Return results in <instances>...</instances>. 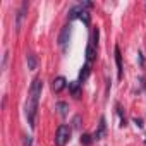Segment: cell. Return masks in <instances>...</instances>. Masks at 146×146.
<instances>
[{
    "label": "cell",
    "mask_w": 146,
    "mask_h": 146,
    "mask_svg": "<svg viewBox=\"0 0 146 146\" xmlns=\"http://www.w3.org/2000/svg\"><path fill=\"white\" fill-rule=\"evenodd\" d=\"M41 90H43V79L41 78H35L29 88V100L26 103V117H28V124L35 129V119H36V110H38V100L41 96Z\"/></svg>",
    "instance_id": "6da1fadb"
},
{
    "label": "cell",
    "mask_w": 146,
    "mask_h": 146,
    "mask_svg": "<svg viewBox=\"0 0 146 146\" xmlns=\"http://www.w3.org/2000/svg\"><path fill=\"white\" fill-rule=\"evenodd\" d=\"M70 132H72V129L69 125H65V124L58 125V129L55 132V144L57 146H65L70 141Z\"/></svg>",
    "instance_id": "7a4b0ae2"
},
{
    "label": "cell",
    "mask_w": 146,
    "mask_h": 146,
    "mask_svg": "<svg viewBox=\"0 0 146 146\" xmlns=\"http://www.w3.org/2000/svg\"><path fill=\"white\" fill-rule=\"evenodd\" d=\"M28 7H29V4H28V2H24V4L21 5V9L17 11V14H16V31H17V33H19V31H21V28H23V21H24V17H26Z\"/></svg>",
    "instance_id": "3957f363"
},
{
    "label": "cell",
    "mask_w": 146,
    "mask_h": 146,
    "mask_svg": "<svg viewBox=\"0 0 146 146\" xmlns=\"http://www.w3.org/2000/svg\"><path fill=\"white\" fill-rule=\"evenodd\" d=\"M105 134H107V120H105V117H102L100 119V124H98V129L95 131L93 137H95V141H100V139L105 137Z\"/></svg>",
    "instance_id": "277c9868"
},
{
    "label": "cell",
    "mask_w": 146,
    "mask_h": 146,
    "mask_svg": "<svg viewBox=\"0 0 146 146\" xmlns=\"http://www.w3.org/2000/svg\"><path fill=\"white\" fill-rule=\"evenodd\" d=\"M69 38H70V24H65V26L62 28V31H60V36H58V45L64 48V46L67 45Z\"/></svg>",
    "instance_id": "5b68a950"
},
{
    "label": "cell",
    "mask_w": 146,
    "mask_h": 146,
    "mask_svg": "<svg viewBox=\"0 0 146 146\" xmlns=\"http://www.w3.org/2000/svg\"><path fill=\"white\" fill-rule=\"evenodd\" d=\"M65 88H67V79H65L64 76H58V78L53 79V83H52V90H53L55 93H60V91L65 90Z\"/></svg>",
    "instance_id": "8992f818"
},
{
    "label": "cell",
    "mask_w": 146,
    "mask_h": 146,
    "mask_svg": "<svg viewBox=\"0 0 146 146\" xmlns=\"http://www.w3.org/2000/svg\"><path fill=\"white\" fill-rule=\"evenodd\" d=\"M115 64H117V78L122 79V76H124V67H122V55H120L119 45H115Z\"/></svg>",
    "instance_id": "52a82bcc"
},
{
    "label": "cell",
    "mask_w": 146,
    "mask_h": 146,
    "mask_svg": "<svg viewBox=\"0 0 146 146\" xmlns=\"http://www.w3.org/2000/svg\"><path fill=\"white\" fill-rule=\"evenodd\" d=\"M90 72H91V65L86 62L84 65H83V69H81V72H79V79H78V83L79 84H83L88 78H90Z\"/></svg>",
    "instance_id": "ba28073f"
},
{
    "label": "cell",
    "mask_w": 146,
    "mask_h": 146,
    "mask_svg": "<svg viewBox=\"0 0 146 146\" xmlns=\"http://www.w3.org/2000/svg\"><path fill=\"white\" fill-rule=\"evenodd\" d=\"M95 58H96V46L93 43H88V46H86V60H88V64H91Z\"/></svg>",
    "instance_id": "9c48e42d"
},
{
    "label": "cell",
    "mask_w": 146,
    "mask_h": 146,
    "mask_svg": "<svg viewBox=\"0 0 146 146\" xmlns=\"http://www.w3.org/2000/svg\"><path fill=\"white\" fill-rule=\"evenodd\" d=\"M26 62H28V69H29V70H35V69L38 67V58H36L35 53H28Z\"/></svg>",
    "instance_id": "30bf717a"
},
{
    "label": "cell",
    "mask_w": 146,
    "mask_h": 146,
    "mask_svg": "<svg viewBox=\"0 0 146 146\" xmlns=\"http://www.w3.org/2000/svg\"><path fill=\"white\" fill-rule=\"evenodd\" d=\"M69 90H70V93H72V96L74 98H79L81 96V84L76 81V83H69Z\"/></svg>",
    "instance_id": "8fae6325"
},
{
    "label": "cell",
    "mask_w": 146,
    "mask_h": 146,
    "mask_svg": "<svg viewBox=\"0 0 146 146\" xmlns=\"http://www.w3.org/2000/svg\"><path fill=\"white\" fill-rule=\"evenodd\" d=\"M55 108L60 112V115H64V117H65V115H67V110H69V105H67L65 102H58V103L55 105Z\"/></svg>",
    "instance_id": "7c38bea8"
},
{
    "label": "cell",
    "mask_w": 146,
    "mask_h": 146,
    "mask_svg": "<svg viewBox=\"0 0 146 146\" xmlns=\"http://www.w3.org/2000/svg\"><path fill=\"white\" fill-rule=\"evenodd\" d=\"M93 141H95V137H93L91 134H83V136H81V144H83V146H91Z\"/></svg>",
    "instance_id": "4fadbf2b"
},
{
    "label": "cell",
    "mask_w": 146,
    "mask_h": 146,
    "mask_svg": "<svg viewBox=\"0 0 146 146\" xmlns=\"http://www.w3.org/2000/svg\"><path fill=\"white\" fill-rule=\"evenodd\" d=\"M79 19L86 24V26H90V23H91V16H90V12H88V9H84L83 11V14L79 16Z\"/></svg>",
    "instance_id": "5bb4252c"
},
{
    "label": "cell",
    "mask_w": 146,
    "mask_h": 146,
    "mask_svg": "<svg viewBox=\"0 0 146 146\" xmlns=\"http://www.w3.org/2000/svg\"><path fill=\"white\" fill-rule=\"evenodd\" d=\"M117 113L120 115V127H125V125H127V120H125V115L122 113V108H120L119 105H117Z\"/></svg>",
    "instance_id": "9a60e30c"
},
{
    "label": "cell",
    "mask_w": 146,
    "mask_h": 146,
    "mask_svg": "<svg viewBox=\"0 0 146 146\" xmlns=\"http://www.w3.org/2000/svg\"><path fill=\"white\" fill-rule=\"evenodd\" d=\"M98 36H100V29L95 28V31H93V41H91L95 46H98Z\"/></svg>",
    "instance_id": "2e32d148"
},
{
    "label": "cell",
    "mask_w": 146,
    "mask_h": 146,
    "mask_svg": "<svg viewBox=\"0 0 146 146\" xmlns=\"http://www.w3.org/2000/svg\"><path fill=\"white\" fill-rule=\"evenodd\" d=\"M79 125H81V117H79V115H76V117H74V127L78 129Z\"/></svg>",
    "instance_id": "e0dca14e"
},
{
    "label": "cell",
    "mask_w": 146,
    "mask_h": 146,
    "mask_svg": "<svg viewBox=\"0 0 146 146\" xmlns=\"http://www.w3.org/2000/svg\"><path fill=\"white\" fill-rule=\"evenodd\" d=\"M134 124H136V125H137V127H139V129H141V127H143V125H144V124H143V120H141V119H137V117H136V119H134Z\"/></svg>",
    "instance_id": "ac0fdd59"
},
{
    "label": "cell",
    "mask_w": 146,
    "mask_h": 146,
    "mask_svg": "<svg viewBox=\"0 0 146 146\" xmlns=\"http://www.w3.org/2000/svg\"><path fill=\"white\" fill-rule=\"evenodd\" d=\"M139 55V62H141V65H144V57H143V53H137Z\"/></svg>",
    "instance_id": "d6986e66"
},
{
    "label": "cell",
    "mask_w": 146,
    "mask_h": 146,
    "mask_svg": "<svg viewBox=\"0 0 146 146\" xmlns=\"http://www.w3.org/2000/svg\"><path fill=\"white\" fill-rule=\"evenodd\" d=\"M24 144H26V146H31V137H26V139H24Z\"/></svg>",
    "instance_id": "ffe728a7"
},
{
    "label": "cell",
    "mask_w": 146,
    "mask_h": 146,
    "mask_svg": "<svg viewBox=\"0 0 146 146\" xmlns=\"http://www.w3.org/2000/svg\"><path fill=\"white\" fill-rule=\"evenodd\" d=\"M144 143H146V141H144Z\"/></svg>",
    "instance_id": "44dd1931"
}]
</instances>
